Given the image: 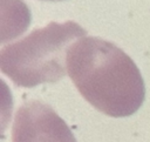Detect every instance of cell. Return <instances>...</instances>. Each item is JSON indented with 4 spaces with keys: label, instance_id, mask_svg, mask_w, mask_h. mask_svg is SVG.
<instances>
[{
    "label": "cell",
    "instance_id": "obj_1",
    "mask_svg": "<svg viewBox=\"0 0 150 142\" xmlns=\"http://www.w3.org/2000/svg\"><path fill=\"white\" fill-rule=\"evenodd\" d=\"M67 73L80 94L111 117L136 113L145 97L144 81L131 58L107 40L84 36L67 54Z\"/></svg>",
    "mask_w": 150,
    "mask_h": 142
},
{
    "label": "cell",
    "instance_id": "obj_2",
    "mask_svg": "<svg viewBox=\"0 0 150 142\" xmlns=\"http://www.w3.org/2000/svg\"><path fill=\"white\" fill-rule=\"evenodd\" d=\"M87 31L74 21H52L0 50V68L16 86L30 88L60 81L67 72L68 49Z\"/></svg>",
    "mask_w": 150,
    "mask_h": 142
},
{
    "label": "cell",
    "instance_id": "obj_3",
    "mask_svg": "<svg viewBox=\"0 0 150 142\" xmlns=\"http://www.w3.org/2000/svg\"><path fill=\"white\" fill-rule=\"evenodd\" d=\"M12 142H76L70 128L48 104L26 101L15 113Z\"/></svg>",
    "mask_w": 150,
    "mask_h": 142
},
{
    "label": "cell",
    "instance_id": "obj_4",
    "mask_svg": "<svg viewBox=\"0 0 150 142\" xmlns=\"http://www.w3.org/2000/svg\"><path fill=\"white\" fill-rule=\"evenodd\" d=\"M48 1H61V0H48Z\"/></svg>",
    "mask_w": 150,
    "mask_h": 142
}]
</instances>
